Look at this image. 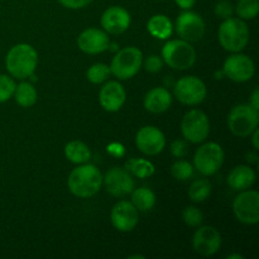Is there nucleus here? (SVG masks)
Listing matches in <instances>:
<instances>
[{
	"label": "nucleus",
	"mask_w": 259,
	"mask_h": 259,
	"mask_svg": "<svg viewBox=\"0 0 259 259\" xmlns=\"http://www.w3.org/2000/svg\"><path fill=\"white\" fill-rule=\"evenodd\" d=\"M38 65V53L28 43H19L9 50L5 57V66L12 77L24 80L34 73Z\"/></svg>",
	"instance_id": "obj_1"
},
{
	"label": "nucleus",
	"mask_w": 259,
	"mask_h": 259,
	"mask_svg": "<svg viewBox=\"0 0 259 259\" xmlns=\"http://www.w3.org/2000/svg\"><path fill=\"white\" fill-rule=\"evenodd\" d=\"M67 185L71 194L81 199H89L100 191L103 175L94 164L83 163L71 172Z\"/></svg>",
	"instance_id": "obj_2"
},
{
	"label": "nucleus",
	"mask_w": 259,
	"mask_h": 259,
	"mask_svg": "<svg viewBox=\"0 0 259 259\" xmlns=\"http://www.w3.org/2000/svg\"><path fill=\"white\" fill-rule=\"evenodd\" d=\"M219 43L229 52H240L249 42V28L240 18H227L220 24L218 32Z\"/></svg>",
	"instance_id": "obj_3"
},
{
	"label": "nucleus",
	"mask_w": 259,
	"mask_h": 259,
	"mask_svg": "<svg viewBox=\"0 0 259 259\" xmlns=\"http://www.w3.org/2000/svg\"><path fill=\"white\" fill-rule=\"evenodd\" d=\"M162 57L174 70H189L196 62V51L186 40L174 39L162 48Z\"/></svg>",
	"instance_id": "obj_4"
},
{
	"label": "nucleus",
	"mask_w": 259,
	"mask_h": 259,
	"mask_svg": "<svg viewBox=\"0 0 259 259\" xmlns=\"http://www.w3.org/2000/svg\"><path fill=\"white\" fill-rule=\"evenodd\" d=\"M143 63V55L137 47H125L118 51L111 61L110 73L118 80H129L134 77L141 70Z\"/></svg>",
	"instance_id": "obj_5"
},
{
	"label": "nucleus",
	"mask_w": 259,
	"mask_h": 259,
	"mask_svg": "<svg viewBox=\"0 0 259 259\" xmlns=\"http://www.w3.org/2000/svg\"><path fill=\"white\" fill-rule=\"evenodd\" d=\"M258 110L250 104H239L230 110L228 115V126L234 136L245 138L258 128Z\"/></svg>",
	"instance_id": "obj_6"
},
{
	"label": "nucleus",
	"mask_w": 259,
	"mask_h": 259,
	"mask_svg": "<svg viewBox=\"0 0 259 259\" xmlns=\"http://www.w3.org/2000/svg\"><path fill=\"white\" fill-rule=\"evenodd\" d=\"M224 163V151L215 142L202 144L194 156L195 168L204 176H211L220 169Z\"/></svg>",
	"instance_id": "obj_7"
},
{
	"label": "nucleus",
	"mask_w": 259,
	"mask_h": 259,
	"mask_svg": "<svg viewBox=\"0 0 259 259\" xmlns=\"http://www.w3.org/2000/svg\"><path fill=\"white\" fill-rule=\"evenodd\" d=\"M181 132L184 138L191 143H202L210 134L209 118L202 110L192 109L182 118Z\"/></svg>",
	"instance_id": "obj_8"
},
{
	"label": "nucleus",
	"mask_w": 259,
	"mask_h": 259,
	"mask_svg": "<svg viewBox=\"0 0 259 259\" xmlns=\"http://www.w3.org/2000/svg\"><path fill=\"white\" fill-rule=\"evenodd\" d=\"M174 95L177 100L185 105H199L205 100L207 89L204 81L196 76H186L175 83Z\"/></svg>",
	"instance_id": "obj_9"
},
{
	"label": "nucleus",
	"mask_w": 259,
	"mask_h": 259,
	"mask_svg": "<svg viewBox=\"0 0 259 259\" xmlns=\"http://www.w3.org/2000/svg\"><path fill=\"white\" fill-rule=\"evenodd\" d=\"M233 212L243 224L254 225L259 222V194L255 190H244L235 197Z\"/></svg>",
	"instance_id": "obj_10"
},
{
	"label": "nucleus",
	"mask_w": 259,
	"mask_h": 259,
	"mask_svg": "<svg viewBox=\"0 0 259 259\" xmlns=\"http://www.w3.org/2000/svg\"><path fill=\"white\" fill-rule=\"evenodd\" d=\"M223 73L234 82H247L254 76L255 65L249 56L235 52L225 60Z\"/></svg>",
	"instance_id": "obj_11"
},
{
	"label": "nucleus",
	"mask_w": 259,
	"mask_h": 259,
	"mask_svg": "<svg viewBox=\"0 0 259 259\" xmlns=\"http://www.w3.org/2000/svg\"><path fill=\"white\" fill-rule=\"evenodd\" d=\"M176 32L186 42H199L205 34V22L201 15L191 10H185L176 19Z\"/></svg>",
	"instance_id": "obj_12"
},
{
	"label": "nucleus",
	"mask_w": 259,
	"mask_h": 259,
	"mask_svg": "<svg viewBox=\"0 0 259 259\" xmlns=\"http://www.w3.org/2000/svg\"><path fill=\"white\" fill-rule=\"evenodd\" d=\"M192 247L201 257H212L222 247V235L214 227H199L192 238Z\"/></svg>",
	"instance_id": "obj_13"
},
{
	"label": "nucleus",
	"mask_w": 259,
	"mask_h": 259,
	"mask_svg": "<svg viewBox=\"0 0 259 259\" xmlns=\"http://www.w3.org/2000/svg\"><path fill=\"white\" fill-rule=\"evenodd\" d=\"M136 146L146 156H157L166 147V137L156 126H143L136 136Z\"/></svg>",
	"instance_id": "obj_14"
},
{
	"label": "nucleus",
	"mask_w": 259,
	"mask_h": 259,
	"mask_svg": "<svg viewBox=\"0 0 259 259\" xmlns=\"http://www.w3.org/2000/svg\"><path fill=\"white\" fill-rule=\"evenodd\" d=\"M103 184L106 191L115 197L126 196L134 189L132 175L120 167H111L103 177Z\"/></svg>",
	"instance_id": "obj_15"
},
{
	"label": "nucleus",
	"mask_w": 259,
	"mask_h": 259,
	"mask_svg": "<svg viewBox=\"0 0 259 259\" xmlns=\"http://www.w3.org/2000/svg\"><path fill=\"white\" fill-rule=\"evenodd\" d=\"M132 17L128 10L119 5L108 8L101 15V27L109 34H121L131 27Z\"/></svg>",
	"instance_id": "obj_16"
},
{
	"label": "nucleus",
	"mask_w": 259,
	"mask_h": 259,
	"mask_svg": "<svg viewBox=\"0 0 259 259\" xmlns=\"http://www.w3.org/2000/svg\"><path fill=\"white\" fill-rule=\"evenodd\" d=\"M111 224L116 230L123 233L132 232L138 224V210L129 201H119L111 210Z\"/></svg>",
	"instance_id": "obj_17"
},
{
	"label": "nucleus",
	"mask_w": 259,
	"mask_h": 259,
	"mask_svg": "<svg viewBox=\"0 0 259 259\" xmlns=\"http://www.w3.org/2000/svg\"><path fill=\"white\" fill-rule=\"evenodd\" d=\"M126 100V91L118 81H109L101 88L99 94V101L104 110L115 113L120 110Z\"/></svg>",
	"instance_id": "obj_18"
},
{
	"label": "nucleus",
	"mask_w": 259,
	"mask_h": 259,
	"mask_svg": "<svg viewBox=\"0 0 259 259\" xmlns=\"http://www.w3.org/2000/svg\"><path fill=\"white\" fill-rule=\"evenodd\" d=\"M77 45L82 52L88 53V55H98V53L108 50L110 40L104 30L89 28L78 35Z\"/></svg>",
	"instance_id": "obj_19"
},
{
	"label": "nucleus",
	"mask_w": 259,
	"mask_h": 259,
	"mask_svg": "<svg viewBox=\"0 0 259 259\" xmlns=\"http://www.w3.org/2000/svg\"><path fill=\"white\" fill-rule=\"evenodd\" d=\"M172 104V95L166 88H153L144 96V108L152 114L164 113Z\"/></svg>",
	"instance_id": "obj_20"
},
{
	"label": "nucleus",
	"mask_w": 259,
	"mask_h": 259,
	"mask_svg": "<svg viewBox=\"0 0 259 259\" xmlns=\"http://www.w3.org/2000/svg\"><path fill=\"white\" fill-rule=\"evenodd\" d=\"M255 182V172L249 166H238L230 171L228 185L234 191H244L250 189Z\"/></svg>",
	"instance_id": "obj_21"
},
{
	"label": "nucleus",
	"mask_w": 259,
	"mask_h": 259,
	"mask_svg": "<svg viewBox=\"0 0 259 259\" xmlns=\"http://www.w3.org/2000/svg\"><path fill=\"white\" fill-rule=\"evenodd\" d=\"M148 32L151 33L152 37L159 38V39H167L171 37L174 32V25L169 18L164 14H156L148 20Z\"/></svg>",
	"instance_id": "obj_22"
},
{
	"label": "nucleus",
	"mask_w": 259,
	"mask_h": 259,
	"mask_svg": "<svg viewBox=\"0 0 259 259\" xmlns=\"http://www.w3.org/2000/svg\"><path fill=\"white\" fill-rule=\"evenodd\" d=\"M65 156L72 163L83 164L88 163L89 159L91 158V152L83 142L72 141L66 144Z\"/></svg>",
	"instance_id": "obj_23"
},
{
	"label": "nucleus",
	"mask_w": 259,
	"mask_h": 259,
	"mask_svg": "<svg viewBox=\"0 0 259 259\" xmlns=\"http://www.w3.org/2000/svg\"><path fill=\"white\" fill-rule=\"evenodd\" d=\"M131 194V202L138 211H149L156 205V195L151 189L139 187V189L136 190L133 189Z\"/></svg>",
	"instance_id": "obj_24"
},
{
	"label": "nucleus",
	"mask_w": 259,
	"mask_h": 259,
	"mask_svg": "<svg viewBox=\"0 0 259 259\" xmlns=\"http://www.w3.org/2000/svg\"><path fill=\"white\" fill-rule=\"evenodd\" d=\"M14 98L18 105L22 108H30L37 103V90L29 82H22L15 86Z\"/></svg>",
	"instance_id": "obj_25"
},
{
	"label": "nucleus",
	"mask_w": 259,
	"mask_h": 259,
	"mask_svg": "<svg viewBox=\"0 0 259 259\" xmlns=\"http://www.w3.org/2000/svg\"><path fill=\"white\" fill-rule=\"evenodd\" d=\"M211 182L206 179H200L192 182L189 189V197L194 202H202L211 194Z\"/></svg>",
	"instance_id": "obj_26"
},
{
	"label": "nucleus",
	"mask_w": 259,
	"mask_h": 259,
	"mask_svg": "<svg viewBox=\"0 0 259 259\" xmlns=\"http://www.w3.org/2000/svg\"><path fill=\"white\" fill-rule=\"evenodd\" d=\"M125 167L129 174L139 177V179H147L154 174V166L147 159L132 158L126 162Z\"/></svg>",
	"instance_id": "obj_27"
},
{
	"label": "nucleus",
	"mask_w": 259,
	"mask_h": 259,
	"mask_svg": "<svg viewBox=\"0 0 259 259\" xmlns=\"http://www.w3.org/2000/svg\"><path fill=\"white\" fill-rule=\"evenodd\" d=\"M234 13L243 20L254 19L259 13V0H238Z\"/></svg>",
	"instance_id": "obj_28"
},
{
	"label": "nucleus",
	"mask_w": 259,
	"mask_h": 259,
	"mask_svg": "<svg viewBox=\"0 0 259 259\" xmlns=\"http://www.w3.org/2000/svg\"><path fill=\"white\" fill-rule=\"evenodd\" d=\"M109 76H110V67L105 63H95L86 72L88 80L91 83H95V85L103 83L104 81L108 80Z\"/></svg>",
	"instance_id": "obj_29"
},
{
	"label": "nucleus",
	"mask_w": 259,
	"mask_h": 259,
	"mask_svg": "<svg viewBox=\"0 0 259 259\" xmlns=\"http://www.w3.org/2000/svg\"><path fill=\"white\" fill-rule=\"evenodd\" d=\"M182 220L187 227L199 228L204 222V215L197 207L189 206L182 211Z\"/></svg>",
	"instance_id": "obj_30"
},
{
	"label": "nucleus",
	"mask_w": 259,
	"mask_h": 259,
	"mask_svg": "<svg viewBox=\"0 0 259 259\" xmlns=\"http://www.w3.org/2000/svg\"><path fill=\"white\" fill-rule=\"evenodd\" d=\"M171 174L179 181H186L194 175V168L186 161H176L171 167Z\"/></svg>",
	"instance_id": "obj_31"
},
{
	"label": "nucleus",
	"mask_w": 259,
	"mask_h": 259,
	"mask_svg": "<svg viewBox=\"0 0 259 259\" xmlns=\"http://www.w3.org/2000/svg\"><path fill=\"white\" fill-rule=\"evenodd\" d=\"M15 91V82L7 75H0V103L9 100Z\"/></svg>",
	"instance_id": "obj_32"
},
{
	"label": "nucleus",
	"mask_w": 259,
	"mask_h": 259,
	"mask_svg": "<svg viewBox=\"0 0 259 259\" xmlns=\"http://www.w3.org/2000/svg\"><path fill=\"white\" fill-rule=\"evenodd\" d=\"M234 14V5L230 0H219L215 5V15L218 18H223V19H227V18L233 17Z\"/></svg>",
	"instance_id": "obj_33"
},
{
	"label": "nucleus",
	"mask_w": 259,
	"mask_h": 259,
	"mask_svg": "<svg viewBox=\"0 0 259 259\" xmlns=\"http://www.w3.org/2000/svg\"><path fill=\"white\" fill-rule=\"evenodd\" d=\"M162 67H163V60L156 55L149 56V57L144 61V68H146L147 72L157 73L162 70Z\"/></svg>",
	"instance_id": "obj_34"
},
{
	"label": "nucleus",
	"mask_w": 259,
	"mask_h": 259,
	"mask_svg": "<svg viewBox=\"0 0 259 259\" xmlns=\"http://www.w3.org/2000/svg\"><path fill=\"white\" fill-rule=\"evenodd\" d=\"M171 152L176 158H184L187 154V144L182 139H176L171 144Z\"/></svg>",
	"instance_id": "obj_35"
},
{
	"label": "nucleus",
	"mask_w": 259,
	"mask_h": 259,
	"mask_svg": "<svg viewBox=\"0 0 259 259\" xmlns=\"http://www.w3.org/2000/svg\"><path fill=\"white\" fill-rule=\"evenodd\" d=\"M57 2L68 9H82L88 7L93 0H57Z\"/></svg>",
	"instance_id": "obj_36"
},
{
	"label": "nucleus",
	"mask_w": 259,
	"mask_h": 259,
	"mask_svg": "<svg viewBox=\"0 0 259 259\" xmlns=\"http://www.w3.org/2000/svg\"><path fill=\"white\" fill-rule=\"evenodd\" d=\"M175 3H176V4L179 5L181 9L189 10V9H191L195 4H196V0H175Z\"/></svg>",
	"instance_id": "obj_37"
},
{
	"label": "nucleus",
	"mask_w": 259,
	"mask_h": 259,
	"mask_svg": "<svg viewBox=\"0 0 259 259\" xmlns=\"http://www.w3.org/2000/svg\"><path fill=\"white\" fill-rule=\"evenodd\" d=\"M258 99H259V91H258V89H255L254 91H253V95H252V99H250V105L253 106V108L254 109H259V101H258Z\"/></svg>",
	"instance_id": "obj_38"
},
{
	"label": "nucleus",
	"mask_w": 259,
	"mask_h": 259,
	"mask_svg": "<svg viewBox=\"0 0 259 259\" xmlns=\"http://www.w3.org/2000/svg\"><path fill=\"white\" fill-rule=\"evenodd\" d=\"M250 136H252L253 147H254L255 151H258V149H259V143H258V136H259V132H258V128H255L254 131H253V133L250 134Z\"/></svg>",
	"instance_id": "obj_39"
},
{
	"label": "nucleus",
	"mask_w": 259,
	"mask_h": 259,
	"mask_svg": "<svg viewBox=\"0 0 259 259\" xmlns=\"http://www.w3.org/2000/svg\"><path fill=\"white\" fill-rule=\"evenodd\" d=\"M247 161L250 162V163L257 164V163H258V156H257V153H255V152H253V153L247 154Z\"/></svg>",
	"instance_id": "obj_40"
},
{
	"label": "nucleus",
	"mask_w": 259,
	"mask_h": 259,
	"mask_svg": "<svg viewBox=\"0 0 259 259\" xmlns=\"http://www.w3.org/2000/svg\"><path fill=\"white\" fill-rule=\"evenodd\" d=\"M227 258L228 259H243L244 257H243L242 254H230V255H228Z\"/></svg>",
	"instance_id": "obj_41"
},
{
	"label": "nucleus",
	"mask_w": 259,
	"mask_h": 259,
	"mask_svg": "<svg viewBox=\"0 0 259 259\" xmlns=\"http://www.w3.org/2000/svg\"><path fill=\"white\" fill-rule=\"evenodd\" d=\"M129 259H133V258H141V259H143L144 258V255H138V254H136V255H131V257H128Z\"/></svg>",
	"instance_id": "obj_42"
}]
</instances>
